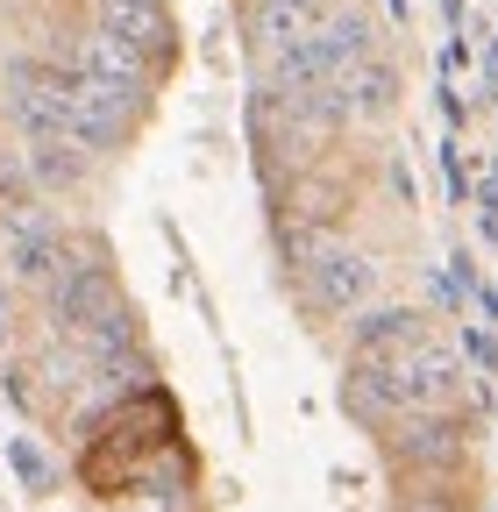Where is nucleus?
<instances>
[{
  "mask_svg": "<svg viewBox=\"0 0 498 512\" xmlns=\"http://www.w3.org/2000/svg\"><path fill=\"white\" fill-rule=\"evenodd\" d=\"M342 406L363 427H399V420H420V413H463L470 406V363L449 335L427 328L406 349L356 356L342 370Z\"/></svg>",
  "mask_w": 498,
  "mask_h": 512,
  "instance_id": "1",
  "label": "nucleus"
},
{
  "mask_svg": "<svg viewBox=\"0 0 498 512\" xmlns=\"http://www.w3.org/2000/svg\"><path fill=\"white\" fill-rule=\"evenodd\" d=\"M370 50H378V22L356 15V8H335V22H328V29H314L306 43H292L285 57H271V64H264L257 93H271V100L321 93V86H335L342 72H356Z\"/></svg>",
  "mask_w": 498,
  "mask_h": 512,
  "instance_id": "2",
  "label": "nucleus"
},
{
  "mask_svg": "<svg viewBox=\"0 0 498 512\" xmlns=\"http://www.w3.org/2000/svg\"><path fill=\"white\" fill-rule=\"evenodd\" d=\"M292 278H299L306 313H321V320H356L370 299H378V256L335 235V242H321L314 256H306Z\"/></svg>",
  "mask_w": 498,
  "mask_h": 512,
  "instance_id": "3",
  "label": "nucleus"
},
{
  "mask_svg": "<svg viewBox=\"0 0 498 512\" xmlns=\"http://www.w3.org/2000/svg\"><path fill=\"white\" fill-rule=\"evenodd\" d=\"M143 114H150V93H136V86L86 79V72H72V86H65V121L86 157H114L143 128Z\"/></svg>",
  "mask_w": 498,
  "mask_h": 512,
  "instance_id": "4",
  "label": "nucleus"
},
{
  "mask_svg": "<svg viewBox=\"0 0 498 512\" xmlns=\"http://www.w3.org/2000/svg\"><path fill=\"white\" fill-rule=\"evenodd\" d=\"M65 72H86V79H114V86H136V93H157V79H164V64L157 57H143L136 43H121V36H107L100 22H86L79 36H65L50 50Z\"/></svg>",
  "mask_w": 498,
  "mask_h": 512,
  "instance_id": "5",
  "label": "nucleus"
},
{
  "mask_svg": "<svg viewBox=\"0 0 498 512\" xmlns=\"http://www.w3.org/2000/svg\"><path fill=\"white\" fill-rule=\"evenodd\" d=\"M86 256H93V242H79L72 228H57L50 214H22V221L8 228V264H15V278L36 285V292H50L72 264H86Z\"/></svg>",
  "mask_w": 498,
  "mask_h": 512,
  "instance_id": "6",
  "label": "nucleus"
},
{
  "mask_svg": "<svg viewBox=\"0 0 498 512\" xmlns=\"http://www.w3.org/2000/svg\"><path fill=\"white\" fill-rule=\"evenodd\" d=\"M470 427H477L470 406H463V413H420V420L385 427V448H392V463L413 470V477H427V470H456L463 448H470Z\"/></svg>",
  "mask_w": 498,
  "mask_h": 512,
  "instance_id": "7",
  "label": "nucleus"
},
{
  "mask_svg": "<svg viewBox=\"0 0 498 512\" xmlns=\"http://www.w3.org/2000/svg\"><path fill=\"white\" fill-rule=\"evenodd\" d=\"M335 22V0H249L242 8V29H249V50H257L264 64L285 57L292 43H306L314 29Z\"/></svg>",
  "mask_w": 498,
  "mask_h": 512,
  "instance_id": "8",
  "label": "nucleus"
},
{
  "mask_svg": "<svg viewBox=\"0 0 498 512\" xmlns=\"http://www.w3.org/2000/svg\"><path fill=\"white\" fill-rule=\"evenodd\" d=\"M93 22L121 43H136L143 57H157L171 72L178 57V22H171V0H93Z\"/></svg>",
  "mask_w": 498,
  "mask_h": 512,
  "instance_id": "9",
  "label": "nucleus"
},
{
  "mask_svg": "<svg viewBox=\"0 0 498 512\" xmlns=\"http://www.w3.org/2000/svg\"><path fill=\"white\" fill-rule=\"evenodd\" d=\"M342 100H349V128L392 121V107H399V64L385 50H370L356 72H342Z\"/></svg>",
  "mask_w": 498,
  "mask_h": 512,
  "instance_id": "10",
  "label": "nucleus"
},
{
  "mask_svg": "<svg viewBox=\"0 0 498 512\" xmlns=\"http://www.w3.org/2000/svg\"><path fill=\"white\" fill-rule=\"evenodd\" d=\"M427 328H434V320H427L420 306H363V313L349 320V363H356V356L406 349V342H420Z\"/></svg>",
  "mask_w": 498,
  "mask_h": 512,
  "instance_id": "11",
  "label": "nucleus"
},
{
  "mask_svg": "<svg viewBox=\"0 0 498 512\" xmlns=\"http://www.w3.org/2000/svg\"><path fill=\"white\" fill-rule=\"evenodd\" d=\"M0 456H8V470H15L22 491H57V463L43 456L29 434H8V448H0Z\"/></svg>",
  "mask_w": 498,
  "mask_h": 512,
  "instance_id": "12",
  "label": "nucleus"
},
{
  "mask_svg": "<svg viewBox=\"0 0 498 512\" xmlns=\"http://www.w3.org/2000/svg\"><path fill=\"white\" fill-rule=\"evenodd\" d=\"M434 164H442V192H449V207H470L477 200V164L456 136H442V150H434Z\"/></svg>",
  "mask_w": 498,
  "mask_h": 512,
  "instance_id": "13",
  "label": "nucleus"
},
{
  "mask_svg": "<svg viewBox=\"0 0 498 512\" xmlns=\"http://www.w3.org/2000/svg\"><path fill=\"white\" fill-rule=\"evenodd\" d=\"M456 349H463L470 377H498V335H491V328H463V335H456Z\"/></svg>",
  "mask_w": 498,
  "mask_h": 512,
  "instance_id": "14",
  "label": "nucleus"
},
{
  "mask_svg": "<svg viewBox=\"0 0 498 512\" xmlns=\"http://www.w3.org/2000/svg\"><path fill=\"white\" fill-rule=\"evenodd\" d=\"M434 114H442V128H449V136H463V121H470V100L456 93V79H442V86H434Z\"/></svg>",
  "mask_w": 498,
  "mask_h": 512,
  "instance_id": "15",
  "label": "nucleus"
},
{
  "mask_svg": "<svg viewBox=\"0 0 498 512\" xmlns=\"http://www.w3.org/2000/svg\"><path fill=\"white\" fill-rule=\"evenodd\" d=\"M463 64H470V36H449L442 50H434V72H442V79H456Z\"/></svg>",
  "mask_w": 498,
  "mask_h": 512,
  "instance_id": "16",
  "label": "nucleus"
},
{
  "mask_svg": "<svg viewBox=\"0 0 498 512\" xmlns=\"http://www.w3.org/2000/svg\"><path fill=\"white\" fill-rule=\"evenodd\" d=\"M442 22H449V36H463L470 29V8H463V0H442Z\"/></svg>",
  "mask_w": 498,
  "mask_h": 512,
  "instance_id": "17",
  "label": "nucleus"
},
{
  "mask_svg": "<svg viewBox=\"0 0 498 512\" xmlns=\"http://www.w3.org/2000/svg\"><path fill=\"white\" fill-rule=\"evenodd\" d=\"M385 178H392V192H399V207H413V171H406V164H392Z\"/></svg>",
  "mask_w": 498,
  "mask_h": 512,
  "instance_id": "18",
  "label": "nucleus"
},
{
  "mask_svg": "<svg viewBox=\"0 0 498 512\" xmlns=\"http://www.w3.org/2000/svg\"><path fill=\"white\" fill-rule=\"evenodd\" d=\"M399 512H449V505H434V498H413V505H399Z\"/></svg>",
  "mask_w": 498,
  "mask_h": 512,
  "instance_id": "19",
  "label": "nucleus"
},
{
  "mask_svg": "<svg viewBox=\"0 0 498 512\" xmlns=\"http://www.w3.org/2000/svg\"><path fill=\"white\" fill-rule=\"evenodd\" d=\"M385 8H392V22H406V15H413V0H385Z\"/></svg>",
  "mask_w": 498,
  "mask_h": 512,
  "instance_id": "20",
  "label": "nucleus"
},
{
  "mask_svg": "<svg viewBox=\"0 0 498 512\" xmlns=\"http://www.w3.org/2000/svg\"><path fill=\"white\" fill-rule=\"evenodd\" d=\"M0 342H8V313H0Z\"/></svg>",
  "mask_w": 498,
  "mask_h": 512,
  "instance_id": "21",
  "label": "nucleus"
},
{
  "mask_svg": "<svg viewBox=\"0 0 498 512\" xmlns=\"http://www.w3.org/2000/svg\"><path fill=\"white\" fill-rule=\"evenodd\" d=\"M491 114H498V93H491Z\"/></svg>",
  "mask_w": 498,
  "mask_h": 512,
  "instance_id": "22",
  "label": "nucleus"
},
{
  "mask_svg": "<svg viewBox=\"0 0 498 512\" xmlns=\"http://www.w3.org/2000/svg\"><path fill=\"white\" fill-rule=\"evenodd\" d=\"M491 43H498V29H491Z\"/></svg>",
  "mask_w": 498,
  "mask_h": 512,
  "instance_id": "23",
  "label": "nucleus"
}]
</instances>
